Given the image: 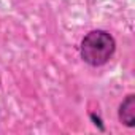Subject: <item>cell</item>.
I'll list each match as a JSON object with an SVG mask.
<instances>
[{"label":"cell","mask_w":135,"mask_h":135,"mask_svg":"<svg viewBox=\"0 0 135 135\" xmlns=\"http://www.w3.org/2000/svg\"><path fill=\"white\" fill-rule=\"evenodd\" d=\"M116 52L114 37L102 29L88 32L80 43V56L91 67H102L110 62Z\"/></svg>","instance_id":"6da1fadb"},{"label":"cell","mask_w":135,"mask_h":135,"mask_svg":"<svg viewBox=\"0 0 135 135\" xmlns=\"http://www.w3.org/2000/svg\"><path fill=\"white\" fill-rule=\"evenodd\" d=\"M119 119L127 127L133 126V122H135V118H133V95H127V99L121 103V107H119Z\"/></svg>","instance_id":"7a4b0ae2"}]
</instances>
